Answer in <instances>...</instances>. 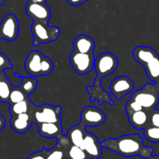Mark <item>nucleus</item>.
Here are the masks:
<instances>
[{"label": "nucleus", "instance_id": "obj_1", "mask_svg": "<svg viewBox=\"0 0 159 159\" xmlns=\"http://www.w3.org/2000/svg\"><path fill=\"white\" fill-rule=\"evenodd\" d=\"M101 145L126 157L139 155L147 159L153 154V148L145 146L143 138L138 133L127 134L116 139H107Z\"/></svg>", "mask_w": 159, "mask_h": 159}, {"label": "nucleus", "instance_id": "obj_2", "mask_svg": "<svg viewBox=\"0 0 159 159\" xmlns=\"http://www.w3.org/2000/svg\"><path fill=\"white\" fill-rule=\"evenodd\" d=\"M133 58L143 65L146 75L155 84H159V55L151 47L138 46L133 50Z\"/></svg>", "mask_w": 159, "mask_h": 159}, {"label": "nucleus", "instance_id": "obj_3", "mask_svg": "<svg viewBox=\"0 0 159 159\" xmlns=\"http://www.w3.org/2000/svg\"><path fill=\"white\" fill-rule=\"evenodd\" d=\"M26 73L33 77L48 76L54 70V63L48 56L34 50L26 57L24 62Z\"/></svg>", "mask_w": 159, "mask_h": 159}, {"label": "nucleus", "instance_id": "obj_4", "mask_svg": "<svg viewBox=\"0 0 159 159\" xmlns=\"http://www.w3.org/2000/svg\"><path fill=\"white\" fill-rule=\"evenodd\" d=\"M61 112L62 108L61 106H53L48 104L37 106L31 101L29 103L28 114L30 116L33 124L37 125L43 123H61Z\"/></svg>", "mask_w": 159, "mask_h": 159}, {"label": "nucleus", "instance_id": "obj_5", "mask_svg": "<svg viewBox=\"0 0 159 159\" xmlns=\"http://www.w3.org/2000/svg\"><path fill=\"white\" fill-rule=\"evenodd\" d=\"M130 99L139 103L144 110L155 109L159 101V84H148L143 88L136 90Z\"/></svg>", "mask_w": 159, "mask_h": 159}, {"label": "nucleus", "instance_id": "obj_6", "mask_svg": "<svg viewBox=\"0 0 159 159\" xmlns=\"http://www.w3.org/2000/svg\"><path fill=\"white\" fill-rule=\"evenodd\" d=\"M31 32L34 37L33 44L34 46H38L57 40L61 34V29L57 26H49L48 23L34 21Z\"/></svg>", "mask_w": 159, "mask_h": 159}, {"label": "nucleus", "instance_id": "obj_7", "mask_svg": "<svg viewBox=\"0 0 159 159\" xmlns=\"http://www.w3.org/2000/svg\"><path fill=\"white\" fill-rule=\"evenodd\" d=\"M118 67V59L111 52H103L95 59L94 69L100 79L110 76Z\"/></svg>", "mask_w": 159, "mask_h": 159}, {"label": "nucleus", "instance_id": "obj_8", "mask_svg": "<svg viewBox=\"0 0 159 159\" xmlns=\"http://www.w3.org/2000/svg\"><path fill=\"white\" fill-rule=\"evenodd\" d=\"M69 59L75 71L81 76L88 74L94 68V54H85L73 51L70 55Z\"/></svg>", "mask_w": 159, "mask_h": 159}, {"label": "nucleus", "instance_id": "obj_9", "mask_svg": "<svg viewBox=\"0 0 159 159\" xmlns=\"http://www.w3.org/2000/svg\"><path fill=\"white\" fill-rule=\"evenodd\" d=\"M105 113L101 109L94 106H86L82 109L80 115V123L82 127L99 126L106 121Z\"/></svg>", "mask_w": 159, "mask_h": 159}, {"label": "nucleus", "instance_id": "obj_10", "mask_svg": "<svg viewBox=\"0 0 159 159\" xmlns=\"http://www.w3.org/2000/svg\"><path fill=\"white\" fill-rule=\"evenodd\" d=\"M19 29L20 23L15 14H8L0 23V39L14 41L18 37Z\"/></svg>", "mask_w": 159, "mask_h": 159}, {"label": "nucleus", "instance_id": "obj_11", "mask_svg": "<svg viewBox=\"0 0 159 159\" xmlns=\"http://www.w3.org/2000/svg\"><path fill=\"white\" fill-rule=\"evenodd\" d=\"M26 12L34 21L45 23H48L51 17V9L46 3L28 1L26 6Z\"/></svg>", "mask_w": 159, "mask_h": 159}, {"label": "nucleus", "instance_id": "obj_12", "mask_svg": "<svg viewBox=\"0 0 159 159\" xmlns=\"http://www.w3.org/2000/svg\"><path fill=\"white\" fill-rule=\"evenodd\" d=\"M134 88V82L127 76H120L115 78L110 86V92L117 100L122 99L124 96L131 93Z\"/></svg>", "mask_w": 159, "mask_h": 159}, {"label": "nucleus", "instance_id": "obj_13", "mask_svg": "<svg viewBox=\"0 0 159 159\" xmlns=\"http://www.w3.org/2000/svg\"><path fill=\"white\" fill-rule=\"evenodd\" d=\"M102 145L96 136L91 132H85L82 148L90 159H99L102 155Z\"/></svg>", "mask_w": 159, "mask_h": 159}, {"label": "nucleus", "instance_id": "obj_14", "mask_svg": "<svg viewBox=\"0 0 159 159\" xmlns=\"http://www.w3.org/2000/svg\"><path fill=\"white\" fill-rule=\"evenodd\" d=\"M101 82L102 81H101L100 78L96 76L93 86H88L86 87L87 91L89 94L90 101H94L96 100H98L99 104H102L104 102L113 104V101L111 99L110 94L102 89Z\"/></svg>", "mask_w": 159, "mask_h": 159}, {"label": "nucleus", "instance_id": "obj_15", "mask_svg": "<svg viewBox=\"0 0 159 159\" xmlns=\"http://www.w3.org/2000/svg\"><path fill=\"white\" fill-rule=\"evenodd\" d=\"M11 128L18 133H25L30 129L33 125L30 116L27 113L20 114V115L12 116L9 121Z\"/></svg>", "mask_w": 159, "mask_h": 159}, {"label": "nucleus", "instance_id": "obj_16", "mask_svg": "<svg viewBox=\"0 0 159 159\" xmlns=\"http://www.w3.org/2000/svg\"><path fill=\"white\" fill-rule=\"evenodd\" d=\"M72 46L74 51L85 54H93L95 49V41L87 34H80L75 38Z\"/></svg>", "mask_w": 159, "mask_h": 159}, {"label": "nucleus", "instance_id": "obj_17", "mask_svg": "<svg viewBox=\"0 0 159 159\" xmlns=\"http://www.w3.org/2000/svg\"><path fill=\"white\" fill-rule=\"evenodd\" d=\"M127 117H128V120L130 124L138 130H141L150 126L149 111L143 109V110L127 114Z\"/></svg>", "mask_w": 159, "mask_h": 159}, {"label": "nucleus", "instance_id": "obj_18", "mask_svg": "<svg viewBox=\"0 0 159 159\" xmlns=\"http://www.w3.org/2000/svg\"><path fill=\"white\" fill-rule=\"evenodd\" d=\"M38 127L39 133L46 138H58L62 135L61 123H43L36 125Z\"/></svg>", "mask_w": 159, "mask_h": 159}, {"label": "nucleus", "instance_id": "obj_19", "mask_svg": "<svg viewBox=\"0 0 159 159\" xmlns=\"http://www.w3.org/2000/svg\"><path fill=\"white\" fill-rule=\"evenodd\" d=\"M85 132L86 130L85 129V128L82 127L80 125H76V126H71L70 128L68 134H67V137H68L71 144L82 148V143H83Z\"/></svg>", "mask_w": 159, "mask_h": 159}, {"label": "nucleus", "instance_id": "obj_20", "mask_svg": "<svg viewBox=\"0 0 159 159\" xmlns=\"http://www.w3.org/2000/svg\"><path fill=\"white\" fill-rule=\"evenodd\" d=\"M13 86L6 76L4 71H0V102L8 103L9 94Z\"/></svg>", "mask_w": 159, "mask_h": 159}, {"label": "nucleus", "instance_id": "obj_21", "mask_svg": "<svg viewBox=\"0 0 159 159\" xmlns=\"http://www.w3.org/2000/svg\"><path fill=\"white\" fill-rule=\"evenodd\" d=\"M37 87V81L33 77H21V82L19 87L26 97L35 91Z\"/></svg>", "mask_w": 159, "mask_h": 159}, {"label": "nucleus", "instance_id": "obj_22", "mask_svg": "<svg viewBox=\"0 0 159 159\" xmlns=\"http://www.w3.org/2000/svg\"><path fill=\"white\" fill-rule=\"evenodd\" d=\"M66 159H90L85 151L79 147L71 144L66 148Z\"/></svg>", "mask_w": 159, "mask_h": 159}, {"label": "nucleus", "instance_id": "obj_23", "mask_svg": "<svg viewBox=\"0 0 159 159\" xmlns=\"http://www.w3.org/2000/svg\"><path fill=\"white\" fill-rule=\"evenodd\" d=\"M30 100L29 98L20 102L9 104V112L12 116L20 115L23 113H27L29 110V103Z\"/></svg>", "mask_w": 159, "mask_h": 159}, {"label": "nucleus", "instance_id": "obj_24", "mask_svg": "<svg viewBox=\"0 0 159 159\" xmlns=\"http://www.w3.org/2000/svg\"><path fill=\"white\" fill-rule=\"evenodd\" d=\"M46 159H66V148L56 144L54 147L45 151Z\"/></svg>", "mask_w": 159, "mask_h": 159}, {"label": "nucleus", "instance_id": "obj_25", "mask_svg": "<svg viewBox=\"0 0 159 159\" xmlns=\"http://www.w3.org/2000/svg\"><path fill=\"white\" fill-rule=\"evenodd\" d=\"M27 98L28 97H26L24 94V93L22 91V90L19 87V86L18 87H13L12 90H11L10 94H9L8 103L9 104H15V103H18L20 102V101H24V100L27 99Z\"/></svg>", "mask_w": 159, "mask_h": 159}, {"label": "nucleus", "instance_id": "obj_26", "mask_svg": "<svg viewBox=\"0 0 159 159\" xmlns=\"http://www.w3.org/2000/svg\"><path fill=\"white\" fill-rule=\"evenodd\" d=\"M144 137L152 143H159V128L148 126L144 129Z\"/></svg>", "mask_w": 159, "mask_h": 159}, {"label": "nucleus", "instance_id": "obj_27", "mask_svg": "<svg viewBox=\"0 0 159 159\" xmlns=\"http://www.w3.org/2000/svg\"><path fill=\"white\" fill-rule=\"evenodd\" d=\"M126 112H127V114H130L132 112H138V111L143 110V107L138 103L137 101H133V100L130 99L128 101H127V104H126Z\"/></svg>", "mask_w": 159, "mask_h": 159}, {"label": "nucleus", "instance_id": "obj_28", "mask_svg": "<svg viewBox=\"0 0 159 159\" xmlns=\"http://www.w3.org/2000/svg\"><path fill=\"white\" fill-rule=\"evenodd\" d=\"M12 68V65L8 56L0 51V71H4L5 70H9Z\"/></svg>", "mask_w": 159, "mask_h": 159}, {"label": "nucleus", "instance_id": "obj_29", "mask_svg": "<svg viewBox=\"0 0 159 159\" xmlns=\"http://www.w3.org/2000/svg\"><path fill=\"white\" fill-rule=\"evenodd\" d=\"M150 126L159 128V109H152L149 111Z\"/></svg>", "mask_w": 159, "mask_h": 159}, {"label": "nucleus", "instance_id": "obj_30", "mask_svg": "<svg viewBox=\"0 0 159 159\" xmlns=\"http://www.w3.org/2000/svg\"><path fill=\"white\" fill-rule=\"evenodd\" d=\"M45 151H46V147H43L41 151L34 152L30 154L26 159H46Z\"/></svg>", "mask_w": 159, "mask_h": 159}, {"label": "nucleus", "instance_id": "obj_31", "mask_svg": "<svg viewBox=\"0 0 159 159\" xmlns=\"http://www.w3.org/2000/svg\"><path fill=\"white\" fill-rule=\"evenodd\" d=\"M88 0H67V2H68V4H70L72 6H81V5L84 4L85 2Z\"/></svg>", "mask_w": 159, "mask_h": 159}, {"label": "nucleus", "instance_id": "obj_32", "mask_svg": "<svg viewBox=\"0 0 159 159\" xmlns=\"http://www.w3.org/2000/svg\"><path fill=\"white\" fill-rule=\"evenodd\" d=\"M6 119H5L4 117H3V115H2L1 114H0V132L4 129L5 126H6Z\"/></svg>", "mask_w": 159, "mask_h": 159}, {"label": "nucleus", "instance_id": "obj_33", "mask_svg": "<svg viewBox=\"0 0 159 159\" xmlns=\"http://www.w3.org/2000/svg\"><path fill=\"white\" fill-rule=\"evenodd\" d=\"M28 1L34 2H40V3H46L47 0H28Z\"/></svg>", "mask_w": 159, "mask_h": 159}, {"label": "nucleus", "instance_id": "obj_34", "mask_svg": "<svg viewBox=\"0 0 159 159\" xmlns=\"http://www.w3.org/2000/svg\"><path fill=\"white\" fill-rule=\"evenodd\" d=\"M147 159H159V155H151L150 157H148Z\"/></svg>", "mask_w": 159, "mask_h": 159}, {"label": "nucleus", "instance_id": "obj_35", "mask_svg": "<svg viewBox=\"0 0 159 159\" xmlns=\"http://www.w3.org/2000/svg\"><path fill=\"white\" fill-rule=\"evenodd\" d=\"M5 1H6V0H0V7L2 6V4L5 2Z\"/></svg>", "mask_w": 159, "mask_h": 159}]
</instances>
